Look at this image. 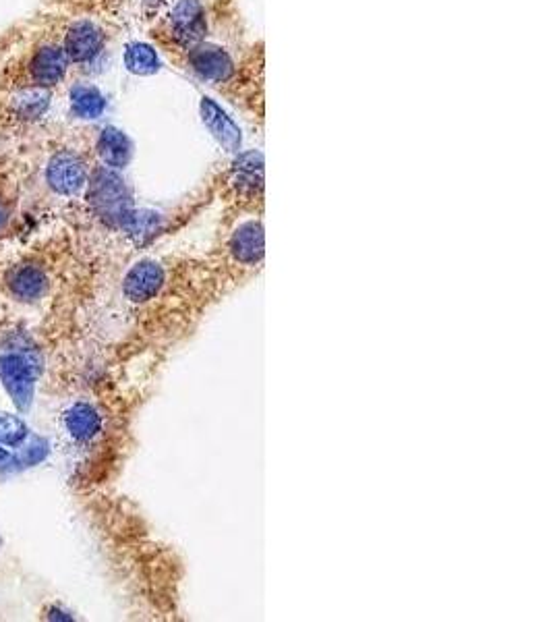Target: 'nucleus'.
I'll return each mask as SVG.
<instances>
[{"label": "nucleus", "instance_id": "obj_1", "mask_svg": "<svg viewBox=\"0 0 553 622\" xmlns=\"http://www.w3.org/2000/svg\"><path fill=\"white\" fill-rule=\"evenodd\" d=\"M69 56L58 36L32 30L17 32L0 44V94H50L69 71Z\"/></svg>", "mask_w": 553, "mask_h": 622}, {"label": "nucleus", "instance_id": "obj_2", "mask_svg": "<svg viewBox=\"0 0 553 622\" xmlns=\"http://www.w3.org/2000/svg\"><path fill=\"white\" fill-rule=\"evenodd\" d=\"M166 287V270L156 260H141L123 278V295L137 305L150 303Z\"/></svg>", "mask_w": 553, "mask_h": 622}, {"label": "nucleus", "instance_id": "obj_3", "mask_svg": "<svg viewBox=\"0 0 553 622\" xmlns=\"http://www.w3.org/2000/svg\"><path fill=\"white\" fill-rule=\"evenodd\" d=\"M46 181L52 191L58 195H77L87 183V168L81 156L75 152L58 150L52 154L46 166Z\"/></svg>", "mask_w": 553, "mask_h": 622}, {"label": "nucleus", "instance_id": "obj_4", "mask_svg": "<svg viewBox=\"0 0 553 622\" xmlns=\"http://www.w3.org/2000/svg\"><path fill=\"white\" fill-rule=\"evenodd\" d=\"M58 40H61L63 50L69 56L71 63L92 61L94 56L102 50V44H104V36L100 32V27L87 19H79L71 23L65 30V34Z\"/></svg>", "mask_w": 553, "mask_h": 622}, {"label": "nucleus", "instance_id": "obj_5", "mask_svg": "<svg viewBox=\"0 0 553 622\" xmlns=\"http://www.w3.org/2000/svg\"><path fill=\"white\" fill-rule=\"evenodd\" d=\"M0 378L5 388L11 392L13 401L19 407H27L34 397L36 372L34 365L23 355H5L0 359Z\"/></svg>", "mask_w": 553, "mask_h": 622}, {"label": "nucleus", "instance_id": "obj_6", "mask_svg": "<svg viewBox=\"0 0 553 622\" xmlns=\"http://www.w3.org/2000/svg\"><path fill=\"white\" fill-rule=\"evenodd\" d=\"M92 189H94V204L100 208L102 216L125 224V220L131 214V208L123 181L112 173H100Z\"/></svg>", "mask_w": 553, "mask_h": 622}, {"label": "nucleus", "instance_id": "obj_7", "mask_svg": "<svg viewBox=\"0 0 553 622\" xmlns=\"http://www.w3.org/2000/svg\"><path fill=\"white\" fill-rule=\"evenodd\" d=\"M102 426V415L92 403H73L63 413V432L75 444H87L96 440L102 432Z\"/></svg>", "mask_w": 553, "mask_h": 622}, {"label": "nucleus", "instance_id": "obj_8", "mask_svg": "<svg viewBox=\"0 0 553 622\" xmlns=\"http://www.w3.org/2000/svg\"><path fill=\"white\" fill-rule=\"evenodd\" d=\"M232 260L241 266H255L264 258V229L259 222H245L228 241Z\"/></svg>", "mask_w": 553, "mask_h": 622}, {"label": "nucleus", "instance_id": "obj_9", "mask_svg": "<svg viewBox=\"0 0 553 622\" xmlns=\"http://www.w3.org/2000/svg\"><path fill=\"white\" fill-rule=\"evenodd\" d=\"M7 285L19 301L32 303V301H38L46 295L50 282H48V274L40 266L19 264L9 272Z\"/></svg>", "mask_w": 553, "mask_h": 622}, {"label": "nucleus", "instance_id": "obj_10", "mask_svg": "<svg viewBox=\"0 0 553 622\" xmlns=\"http://www.w3.org/2000/svg\"><path fill=\"white\" fill-rule=\"evenodd\" d=\"M201 119L206 127L214 133V137L228 152H237L241 146V131L232 123L226 112L210 98L201 100Z\"/></svg>", "mask_w": 553, "mask_h": 622}, {"label": "nucleus", "instance_id": "obj_11", "mask_svg": "<svg viewBox=\"0 0 553 622\" xmlns=\"http://www.w3.org/2000/svg\"><path fill=\"white\" fill-rule=\"evenodd\" d=\"M191 67L208 81H226L232 75L230 56L218 46H199L191 52Z\"/></svg>", "mask_w": 553, "mask_h": 622}, {"label": "nucleus", "instance_id": "obj_12", "mask_svg": "<svg viewBox=\"0 0 553 622\" xmlns=\"http://www.w3.org/2000/svg\"><path fill=\"white\" fill-rule=\"evenodd\" d=\"M174 34L183 42H197L206 34V19L197 0H181L172 11Z\"/></svg>", "mask_w": 553, "mask_h": 622}, {"label": "nucleus", "instance_id": "obj_13", "mask_svg": "<svg viewBox=\"0 0 553 622\" xmlns=\"http://www.w3.org/2000/svg\"><path fill=\"white\" fill-rule=\"evenodd\" d=\"M100 154L110 166H125L131 154L125 135H121L119 131H104Z\"/></svg>", "mask_w": 553, "mask_h": 622}, {"label": "nucleus", "instance_id": "obj_14", "mask_svg": "<svg viewBox=\"0 0 553 622\" xmlns=\"http://www.w3.org/2000/svg\"><path fill=\"white\" fill-rule=\"evenodd\" d=\"M127 65L131 67V71L141 73V75H150L156 73L160 67L158 54L145 44H135L131 46V50L127 52Z\"/></svg>", "mask_w": 553, "mask_h": 622}, {"label": "nucleus", "instance_id": "obj_15", "mask_svg": "<svg viewBox=\"0 0 553 622\" xmlns=\"http://www.w3.org/2000/svg\"><path fill=\"white\" fill-rule=\"evenodd\" d=\"M23 436H25V426L17 417H9V415L0 417V442L15 444Z\"/></svg>", "mask_w": 553, "mask_h": 622}, {"label": "nucleus", "instance_id": "obj_16", "mask_svg": "<svg viewBox=\"0 0 553 622\" xmlns=\"http://www.w3.org/2000/svg\"><path fill=\"white\" fill-rule=\"evenodd\" d=\"M9 218H11L9 206H7V202H5V200H0V231L5 229L7 222H9Z\"/></svg>", "mask_w": 553, "mask_h": 622}, {"label": "nucleus", "instance_id": "obj_17", "mask_svg": "<svg viewBox=\"0 0 553 622\" xmlns=\"http://www.w3.org/2000/svg\"><path fill=\"white\" fill-rule=\"evenodd\" d=\"M160 0H145V5H158Z\"/></svg>", "mask_w": 553, "mask_h": 622}]
</instances>
